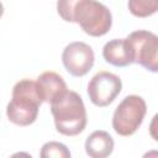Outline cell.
I'll return each mask as SVG.
<instances>
[{
    "label": "cell",
    "instance_id": "obj_9",
    "mask_svg": "<svg viewBox=\"0 0 158 158\" xmlns=\"http://www.w3.org/2000/svg\"><path fill=\"white\" fill-rule=\"evenodd\" d=\"M102 57L107 63L115 67H127L133 63L132 52L126 38H115L105 43Z\"/></svg>",
    "mask_w": 158,
    "mask_h": 158
},
{
    "label": "cell",
    "instance_id": "obj_3",
    "mask_svg": "<svg viewBox=\"0 0 158 158\" xmlns=\"http://www.w3.org/2000/svg\"><path fill=\"white\" fill-rule=\"evenodd\" d=\"M41 104L36 81L22 79L12 88V96L6 107L7 118L17 126H28L36 121Z\"/></svg>",
    "mask_w": 158,
    "mask_h": 158
},
{
    "label": "cell",
    "instance_id": "obj_4",
    "mask_svg": "<svg viewBox=\"0 0 158 158\" xmlns=\"http://www.w3.org/2000/svg\"><path fill=\"white\" fill-rule=\"evenodd\" d=\"M147 112L146 101L138 95L126 96L116 107L112 116V127L120 136H131L142 125Z\"/></svg>",
    "mask_w": 158,
    "mask_h": 158
},
{
    "label": "cell",
    "instance_id": "obj_8",
    "mask_svg": "<svg viewBox=\"0 0 158 158\" xmlns=\"http://www.w3.org/2000/svg\"><path fill=\"white\" fill-rule=\"evenodd\" d=\"M37 90L42 102L51 104L57 96L67 90V84L63 78L54 72H44L36 80Z\"/></svg>",
    "mask_w": 158,
    "mask_h": 158
},
{
    "label": "cell",
    "instance_id": "obj_2",
    "mask_svg": "<svg viewBox=\"0 0 158 158\" xmlns=\"http://www.w3.org/2000/svg\"><path fill=\"white\" fill-rule=\"evenodd\" d=\"M51 112L54 118L56 128L64 136H77L86 126V110L81 96L73 91L65 90L51 102Z\"/></svg>",
    "mask_w": 158,
    "mask_h": 158
},
{
    "label": "cell",
    "instance_id": "obj_5",
    "mask_svg": "<svg viewBox=\"0 0 158 158\" xmlns=\"http://www.w3.org/2000/svg\"><path fill=\"white\" fill-rule=\"evenodd\" d=\"M126 41L131 48L133 63L156 73L158 70V37L153 32L138 30L130 33Z\"/></svg>",
    "mask_w": 158,
    "mask_h": 158
},
{
    "label": "cell",
    "instance_id": "obj_7",
    "mask_svg": "<svg viewBox=\"0 0 158 158\" xmlns=\"http://www.w3.org/2000/svg\"><path fill=\"white\" fill-rule=\"evenodd\" d=\"M94 51L84 42L69 43L62 53V62L64 68L73 77L85 75L94 65Z\"/></svg>",
    "mask_w": 158,
    "mask_h": 158
},
{
    "label": "cell",
    "instance_id": "obj_12",
    "mask_svg": "<svg viewBox=\"0 0 158 158\" xmlns=\"http://www.w3.org/2000/svg\"><path fill=\"white\" fill-rule=\"evenodd\" d=\"M40 156L42 158H69L70 157V152L67 148V146H64L60 142H47L42 146L41 148V153Z\"/></svg>",
    "mask_w": 158,
    "mask_h": 158
},
{
    "label": "cell",
    "instance_id": "obj_11",
    "mask_svg": "<svg viewBox=\"0 0 158 158\" xmlns=\"http://www.w3.org/2000/svg\"><path fill=\"white\" fill-rule=\"evenodd\" d=\"M128 10L136 17H148L157 12L158 0H128Z\"/></svg>",
    "mask_w": 158,
    "mask_h": 158
},
{
    "label": "cell",
    "instance_id": "obj_10",
    "mask_svg": "<svg viewBox=\"0 0 158 158\" xmlns=\"http://www.w3.org/2000/svg\"><path fill=\"white\" fill-rule=\"evenodd\" d=\"M114 151V139L109 132L98 130L94 131L85 141V152L91 158L109 157Z\"/></svg>",
    "mask_w": 158,
    "mask_h": 158
},
{
    "label": "cell",
    "instance_id": "obj_13",
    "mask_svg": "<svg viewBox=\"0 0 158 158\" xmlns=\"http://www.w3.org/2000/svg\"><path fill=\"white\" fill-rule=\"evenodd\" d=\"M2 14H4V6H2V4H1V1H0V17L2 16Z\"/></svg>",
    "mask_w": 158,
    "mask_h": 158
},
{
    "label": "cell",
    "instance_id": "obj_1",
    "mask_svg": "<svg viewBox=\"0 0 158 158\" xmlns=\"http://www.w3.org/2000/svg\"><path fill=\"white\" fill-rule=\"evenodd\" d=\"M57 11L64 21L79 23L93 37L106 35L112 25L110 10L96 0H58Z\"/></svg>",
    "mask_w": 158,
    "mask_h": 158
},
{
    "label": "cell",
    "instance_id": "obj_6",
    "mask_svg": "<svg viewBox=\"0 0 158 158\" xmlns=\"http://www.w3.org/2000/svg\"><path fill=\"white\" fill-rule=\"evenodd\" d=\"M121 89L122 81L120 77L102 70L96 73L90 79L88 84V95L94 105L105 107L116 99V96L121 93Z\"/></svg>",
    "mask_w": 158,
    "mask_h": 158
}]
</instances>
